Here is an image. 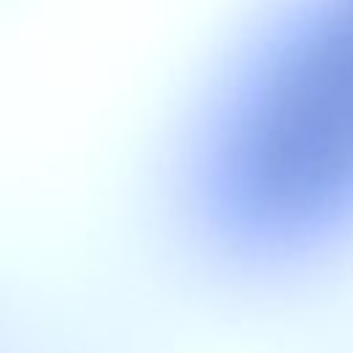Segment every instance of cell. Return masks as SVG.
Returning a JSON list of instances; mask_svg holds the SVG:
<instances>
[{"label":"cell","mask_w":353,"mask_h":353,"mask_svg":"<svg viewBox=\"0 0 353 353\" xmlns=\"http://www.w3.org/2000/svg\"><path fill=\"white\" fill-rule=\"evenodd\" d=\"M174 204L221 273L290 281L353 251V0H279L201 97Z\"/></svg>","instance_id":"6da1fadb"}]
</instances>
